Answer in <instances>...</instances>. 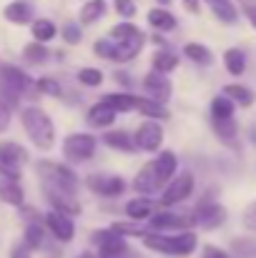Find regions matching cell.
I'll list each match as a JSON object with an SVG mask.
<instances>
[{"label": "cell", "instance_id": "52", "mask_svg": "<svg viewBox=\"0 0 256 258\" xmlns=\"http://www.w3.org/2000/svg\"><path fill=\"white\" fill-rule=\"evenodd\" d=\"M153 43H156V45H166V40H164L161 35H153Z\"/></svg>", "mask_w": 256, "mask_h": 258}, {"label": "cell", "instance_id": "9", "mask_svg": "<svg viewBox=\"0 0 256 258\" xmlns=\"http://www.w3.org/2000/svg\"><path fill=\"white\" fill-rule=\"evenodd\" d=\"M193 193V173L188 171H181L178 175H173L164 190V196L159 198L161 206H176L181 201H186L188 196Z\"/></svg>", "mask_w": 256, "mask_h": 258}, {"label": "cell", "instance_id": "32", "mask_svg": "<svg viewBox=\"0 0 256 258\" xmlns=\"http://www.w3.org/2000/svg\"><path fill=\"white\" fill-rule=\"evenodd\" d=\"M103 100L111 103L118 113H128V110H136L138 95H131V93H126V90H118V93H108Z\"/></svg>", "mask_w": 256, "mask_h": 258}, {"label": "cell", "instance_id": "21", "mask_svg": "<svg viewBox=\"0 0 256 258\" xmlns=\"http://www.w3.org/2000/svg\"><path fill=\"white\" fill-rule=\"evenodd\" d=\"M209 5V10L214 13L216 20L226 23V25H234L239 20V8L234 5V0H203Z\"/></svg>", "mask_w": 256, "mask_h": 258}, {"label": "cell", "instance_id": "43", "mask_svg": "<svg viewBox=\"0 0 256 258\" xmlns=\"http://www.w3.org/2000/svg\"><path fill=\"white\" fill-rule=\"evenodd\" d=\"M113 10L123 18V20H131L136 15V3L133 0H113Z\"/></svg>", "mask_w": 256, "mask_h": 258}, {"label": "cell", "instance_id": "38", "mask_svg": "<svg viewBox=\"0 0 256 258\" xmlns=\"http://www.w3.org/2000/svg\"><path fill=\"white\" fill-rule=\"evenodd\" d=\"M93 53L98 58H106V60H116V40L113 38H103V40H95L93 43Z\"/></svg>", "mask_w": 256, "mask_h": 258}, {"label": "cell", "instance_id": "16", "mask_svg": "<svg viewBox=\"0 0 256 258\" xmlns=\"http://www.w3.org/2000/svg\"><path fill=\"white\" fill-rule=\"evenodd\" d=\"M45 193H48V201L53 203L56 211L68 213V216H78L81 213V203L76 201V196H71V193H66V190H61L56 185H45Z\"/></svg>", "mask_w": 256, "mask_h": 258}, {"label": "cell", "instance_id": "29", "mask_svg": "<svg viewBox=\"0 0 256 258\" xmlns=\"http://www.w3.org/2000/svg\"><path fill=\"white\" fill-rule=\"evenodd\" d=\"M30 33H33V38H35L38 43H50V40L58 35V28H56L53 20H48V18H38V20H33Z\"/></svg>", "mask_w": 256, "mask_h": 258}, {"label": "cell", "instance_id": "42", "mask_svg": "<svg viewBox=\"0 0 256 258\" xmlns=\"http://www.w3.org/2000/svg\"><path fill=\"white\" fill-rule=\"evenodd\" d=\"M25 246L33 251V248H40L43 246V228L38 223H30L25 228Z\"/></svg>", "mask_w": 256, "mask_h": 258}, {"label": "cell", "instance_id": "25", "mask_svg": "<svg viewBox=\"0 0 256 258\" xmlns=\"http://www.w3.org/2000/svg\"><path fill=\"white\" fill-rule=\"evenodd\" d=\"M156 173H159V180H161V185L164 183H169L171 178L176 175V168H178V161H176V153L173 151H161L159 156H156Z\"/></svg>", "mask_w": 256, "mask_h": 258}, {"label": "cell", "instance_id": "35", "mask_svg": "<svg viewBox=\"0 0 256 258\" xmlns=\"http://www.w3.org/2000/svg\"><path fill=\"white\" fill-rule=\"evenodd\" d=\"M214 133L224 141V143H234V138L239 136V125L234 118H226V120H214Z\"/></svg>", "mask_w": 256, "mask_h": 258}, {"label": "cell", "instance_id": "12", "mask_svg": "<svg viewBox=\"0 0 256 258\" xmlns=\"http://www.w3.org/2000/svg\"><path fill=\"white\" fill-rule=\"evenodd\" d=\"M193 221H196L198 228H206V231L219 228V226L226 221V208H224L221 203L203 201V203L196 206V211H193Z\"/></svg>", "mask_w": 256, "mask_h": 258}, {"label": "cell", "instance_id": "7", "mask_svg": "<svg viewBox=\"0 0 256 258\" xmlns=\"http://www.w3.org/2000/svg\"><path fill=\"white\" fill-rule=\"evenodd\" d=\"M28 161V153L18 143H0V173L10 180L20 178V168Z\"/></svg>", "mask_w": 256, "mask_h": 258}, {"label": "cell", "instance_id": "1", "mask_svg": "<svg viewBox=\"0 0 256 258\" xmlns=\"http://www.w3.org/2000/svg\"><path fill=\"white\" fill-rule=\"evenodd\" d=\"M20 120H23V128H25V133L33 141L35 148L50 151L56 146V125H53V120H50V115L45 110L30 105L20 113Z\"/></svg>", "mask_w": 256, "mask_h": 258}, {"label": "cell", "instance_id": "26", "mask_svg": "<svg viewBox=\"0 0 256 258\" xmlns=\"http://www.w3.org/2000/svg\"><path fill=\"white\" fill-rule=\"evenodd\" d=\"M106 10H108L106 0H85L81 13H78V20H81V25H93L106 15Z\"/></svg>", "mask_w": 256, "mask_h": 258}, {"label": "cell", "instance_id": "45", "mask_svg": "<svg viewBox=\"0 0 256 258\" xmlns=\"http://www.w3.org/2000/svg\"><path fill=\"white\" fill-rule=\"evenodd\" d=\"M38 90L45 93V95H56V98L63 93V90H61V83L53 81V78H40V81H38Z\"/></svg>", "mask_w": 256, "mask_h": 258}, {"label": "cell", "instance_id": "22", "mask_svg": "<svg viewBox=\"0 0 256 258\" xmlns=\"http://www.w3.org/2000/svg\"><path fill=\"white\" fill-rule=\"evenodd\" d=\"M103 143H106L108 148H113V151H123V153H133V151H138L136 138H133L131 133H126V131H108V133L103 136Z\"/></svg>", "mask_w": 256, "mask_h": 258}, {"label": "cell", "instance_id": "33", "mask_svg": "<svg viewBox=\"0 0 256 258\" xmlns=\"http://www.w3.org/2000/svg\"><path fill=\"white\" fill-rule=\"evenodd\" d=\"M23 188L18 185V180H3L0 183V198L5 201V203H10V206H23Z\"/></svg>", "mask_w": 256, "mask_h": 258}, {"label": "cell", "instance_id": "19", "mask_svg": "<svg viewBox=\"0 0 256 258\" xmlns=\"http://www.w3.org/2000/svg\"><path fill=\"white\" fill-rule=\"evenodd\" d=\"M146 20H148V25H151L153 30H159V33H171V30L178 25L176 15L171 13L169 8H161V5L151 8L148 15H146Z\"/></svg>", "mask_w": 256, "mask_h": 258}, {"label": "cell", "instance_id": "39", "mask_svg": "<svg viewBox=\"0 0 256 258\" xmlns=\"http://www.w3.org/2000/svg\"><path fill=\"white\" fill-rule=\"evenodd\" d=\"M116 233H121V236H136V238H143L148 231L146 228H141V223L138 221H133V223H113L111 226Z\"/></svg>", "mask_w": 256, "mask_h": 258}, {"label": "cell", "instance_id": "10", "mask_svg": "<svg viewBox=\"0 0 256 258\" xmlns=\"http://www.w3.org/2000/svg\"><path fill=\"white\" fill-rule=\"evenodd\" d=\"M133 138H136V146H138V151L156 153V151L164 146V128H161V123H159V120L148 118V120H143V123L136 128Z\"/></svg>", "mask_w": 256, "mask_h": 258}, {"label": "cell", "instance_id": "53", "mask_svg": "<svg viewBox=\"0 0 256 258\" xmlns=\"http://www.w3.org/2000/svg\"><path fill=\"white\" fill-rule=\"evenodd\" d=\"M156 3H159L161 8H166V5H171V0H156Z\"/></svg>", "mask_w": 256, "mask_h": 258}, {"label": "cell", "instance_id": "3", "mask_svg": "<svg viewBox=\"0 0 256 258\" xmlns=\"http://www.w3.org/2000/svg\"><path fill=\"white\" fill-rule=\"evenodd\" d=\"M35 171L45 178L48 185H56V188H61V190L76 196V190H78V175L71 171L68 166L53 163V161H40V163L35 166Z\"/></svg>", "mask_w": 256, "mask_h": 258}, {"label": "cell", "instance_id": "55", "mask_svg": "<svg viewBox=\"0 0 256 258\" xmlns=\"http://www.w3.org/2000/svg\"><path fill=\"white\" fill-rule=\"evenodd\" d=\"M78 258H95V256H90V253H81Z\"/></svg>", "mask_w": 256, "mask_h": 258}, {"label": "cell", "instance_id": "31", "mask_svg": "<svg viewBox=\"0 0 256 258\" xmlns=\"http://www.w3.org/2000/svg\"><path fill=\"white\" fill-rule=\"evenodd\" d=\"M234 110H236V103L229 98V95H216L211 100V118L214 120H226V118H234Z\"/></svg>", "mask_w": 256, "mask_h": 258}, {"label": "cell", "instance_id": "54", "mask_svg": "<svg viewBox=\"0 0 256 258\" xmlns=\"http://www.w3.org/2000/svg\"><path fill=\"white\" fill-rule=\"evenodd\" d=\"M251 141H254V143H256V125H254V128H251Z\"/></svg>", "mask_w": 256, "mask_h": 258}, {"label": "cell", "instance_id": "36", "mask_svg": "<svg viewBox=\"0 0 256 258\" xmlns=\"http://www.w3.org/2000/svg\"><path fill=\"white\" fill-rule=\"evenodd\" d=\"M138 33H143V30H141L138 25H133L131 20H123V23L113 25L108 35H111V38H113L116 43H123V40H128V38H136Z\"/></svg>", "mask_w": 256, "mask_h": 258}, {"label": "cell", "instance_id": "41", "mask_svg": "<svg viewBox=\"0 0 256 258\" xmlns=\"http://www.w3.org/2000/svg\"><path fill=\"white\" fill-rule=\"evenodd\" d=\"M61 35H63V40H66L68 45H78V43L83 40V30H81L78 23H66L63 30H61Z\"/></svg>", "mask_w": 256, "mask_h": 258}, {"label": "cell", "instance_id": "44", "mask_svg": "<svg viewBox=\"0 0 256 258\" xmlns=\"http://www.w3.org/2000/svg\"><path fill=\"white\" fill-rule=\"evenodd\" d=\"M241 223H244V228H246V231L256 233V201H251V203H249V206L244 208Z\"/></svg>", "mask_w": 256, "mask_h": 258}, {"label": "cell", "instance_id": "15", "mask_svg": "<svg viewBox=\"0 0 256 258\" xmlns=\"http://www.w3.org/2000/svg\"><path fill=\"white\" fill-rule=\"evenodd\" d=\"M161 188V180H159V173H156V163L151 161V163H146L141 171L136 173V178H133V190L138 193V196H151V193H156Z\"/></svg>", "mask_w": 256, "mask_h": 258}, {"label": "cell", "instance_id": "37", "mask_svg": "<svg viewBox=\"0 0 256 258\" xmlns=\"http://www.w3.org/2000/svg\"><path fill=\"white\" fill-rule=\"evenodd\" d=\"M23 55H25L30 63H45V60H48V48H45V43L33 40V43H28V45L23 48Z\"/></svg>", "mask_w": 256, "mask_h": 258}, {"label": "cell", "instance_id": "23", "mask_svg": "<svg viewBox=\"0 0 256 258\" xmlns=\"http://www.w3.org/2000/svg\"><path fill=\"white\" fill-rule=\"evenodd\" d=\"M143 43H146V35H143V33H138L136 38H128V40H123V43H116V60H118V63L133 60V58L141 53Z\"/></svg>", "mask_w": 256, "mask_h": 258}, {"label": "cell", "instance_id": "6", "mask_svg": "<svg viewBox=\"0 0 256 258\" xmlns=\"http://www.w3.org/2000/svg\"><path fill=\"white\" fill-rule=\"evenodd\" d=\"M191 226H196L193 216L188 213H173V211H156L148 218V231H188Z\"/></svg>", "mask_w": 256, "mask_h": 258}, {"label": "cell", "instance_id": "14", "mask_svg": "<svg viewBox=\"0 0 256 258\" xmlns=\"http://www.w3.org/2000/svg\"><path fill=\"white\" fill-rule=\"evenodd\" d=\"M143 90H146V95L148 98H153V100H159V103H166L171 98V81L166 73H159V71H151L146 78H143Z\"/></svg>", "mask_w": 256, "mask_h": 258}, {"label": "cell", "instance_id": "24", "mask_svg": "<svg viewBox=\"0 0 256 258\" xmlns=\"http://www.w3.org/2000/svg\"><path fill=\"white\" fill-rule=\"evenodd\" d=\"M221 93H224V95H229L239 108H251V105H254V100H256L254 90H251L249 86H241V83H229V86L221 88Z\"/></svg>", "mask_w": 256, "mask_h": 258}, {"label": "cell", "instance_id": "51", "mask_svg": "<svg viewBox=\"0 0 256 258\" xmlns=\"http://www.w3.org/2000/svg\"><path fill=\"white\" fill-rule=\"evenodd\" d=\"M10 258H30V248H28V246H15Z\"/></svg>", "mask_w": 256, "mask_h": 258}, {"label": "cell", "instance_id": "20", "mask_svg": "<svg viewBox=\"0 0 256 258\" xmlns=\"http://www.w3.org/2000/svg\"><path fill=\"white\" fill-rule=\"evenodd\" d=\"M153 213H156V201H151L146 196H138V198H133V201L126 203V216L131 221H138L141 223V221H148Z\"/></svg>", "mask_w": 256, "mask_h": 258}, {"label": "cell", "instance_id": "5", "mask_svg": "<svg viewBox=\"0 0 256 258\" xmlns=\"http://www.w3.org/2000/svg\"><path fill=\"white\" fill-rule=\"evenodd\" d=\"M93 243L100 248V258H128L131 256L128 243L113 228H108V231H93Z\"/></svg>", "mask_w": 256, "mask_h": 258}, {"label": "cell", "instance_id": "4", "mask_svg": "<svg viewBox=\"0 0 256 258\" xmlns=\"http://www.w3.org/2000/svg\"><path fill=\"white\" fill-rule=\"evenodd\" d=\"M95 146H98L95 136H90V133H73V136H68L63 141V156L71 163H85V161L93 158Z\"/></svg>", "mask_w": 256, "mask_h": 258}, {"label": "cell", "instance_id": "2", "mask_svg": "<svg viewBox=\"0 0 256 258\" xmlns=\"http://www.w3.org/2000/svg\"><path fill=\"white\" fill-rule=\"evenodd\" d=\"M143 246L166 256H191L198 246V238L193 231H176V236H161L159 231H148L143 238Z\"/></svg>", "mask_w": 256, "mask_h": 258}, {"label": "cell", "instance_id": "11", "mask_svg": "<svg viewBox=\"0 0 256 258\" xmlns=\"http://www.w3.org/2000/svg\"><path fill=\"white\" fill-rule=\"evenodd\" d=\"M88 190L103 196V198H118L126 190V180L121 175H108V173H90L85 178Z\"/></svg>", "mask_w": 256, "mask_h": 258}, {"label": "cell", "instance_id": "34", "mask_svg": "<svg viewBox=\"0 0 256 258\" xmlns=\"http://www.w3.org/2000/svg\"><path fill=\"white\" fill-rule=\"evenodd\" d=\"M151 63H153V71H159V73H171V71L178 68V55L171 53V50H156V55L151 58Z\"/></svg>", "mask_w": 256, "mask_h": 258}, {"label": "cell", "instance_id": "8", "mask_svg": "<svg viewBox=\"0 0 256 258\" xmlns=\"http://www.w3.org/2000/svg\"><path fill=\"white\" fill-rule=\"evenodd\" d=\"M28 76L18 68V66H5L0 71V93L10 100V103H18L23 90L28 88Z\"/></svg>", "mask_w": 256, "mask_h": 258}, {"label": "cell", "instance_id": "40", "mask_svg": "<svg viewBox=\"0 0 256 258\" xmlns=\"http://www.w3.org/2000/svg\"><path fill=\"white\" fill-rule=\"evenodd\" d=\"M78 81L88 88H98L103 83V73H100L98 68H81V71H78Z\"/></svg>", "mask_w": 256, "mask_h": 258}, {"label": "cell", "instance_id": "17", "mask_svg": "<svg viewBox=\"0 0 256 258\" xmlns=\"http://www.w3.org/2000/svg\"><path fill=\"white\" fill-rule=\"evenodd\" d=\"M3 15H5V20H8V23L28 25V23H33V5H30L28 0H13V3H8V5H5Z\"/></svg>", "mask_w": 256, "mask_h": 258}, {"label": "cell", "instance_id": "28", "mask_svg": "<svg viewBox=\"0 0 256 258\" xmlns=\"http://www.w3.org/2000/svg\"><path fill=\"white\" fill-rule=\"evenodd\" d=\"M183 55H186L191 63H196V66H211V63H214V53H211V48H206L203 43H186V45H183Z\"/></svg>", "mask_w": 256, "mask_h": 258}, {"label": "cell", "instance_id": "47", "mask_svg": "<svg viewBox=\"0 0 256 258\" xmlns=\"http://www.w3.org/2000/svg\"><path fill=\"white\" fill-rule=\"evenodd\" d=\"M234 251H239V256H256V238H251V241H234Z\"/></svg>", "mask_w": 256, "mask_h": 258}, {"label": "cell", "instance_id": "49", "mask_svg": "<svg viewBox=\"0 0 256 258\" xmlns=\"http://www.w3.org/2000/svg\"><path fill=\"white\" fill-rule=\"evenodd\" d=\"M201 3H203V0H181V5H183L191 15H198V13H201Z\"/></svg>", "mask_w": 256, "mask_h": 258}, {"label": "cell", "instance_id": "27", "mask_svg": "<svg viewBox=\"0 0 256 258\" xmlns=\"http://www.w3.org/2000/svg\"><path fill=\"white\" fill-rule=\"evenodd\" d=\"M136 110H138L141 115H146V118H153V120H166V118H171L166 105L159 103V100H153V98H148V95H146V98H138Z\"/></svg>", "mask_w": 256, "mask_h": 258}, {"label": "cell", "instance_id": "30", "mask_svg": "<svg viewBox=\"0 0 256 258\" xmlns=\"http://www.w3.org/2000/svg\"><path fill=\"white\" fill-rule=\"evenodd\" d=\"M224 68L231 73V76H244V71H246V55H244V50H239V48H229L226 53H224Z\"/></svg>", "mask_w": 256, "mask_h": 258}, {"label": "cell", "instance_id": "48", "mask_svg": "<svg viewBox=\"0 0 256 258\" xmlns=\"http://www.w3.org/2000/svg\"><path fill=\"white\" fill-rule=\"evenodd\" d=\"M241 5H244V15L249 18L251 28L256 30V0H241Z\"/></svg>", "mask_w": 256, "mask_h": 258}, {"label": "cell", "instance_id": "50", "mask_svg": "<svg viewBox=\"0 0 256 258\" xmlns=\"http://www.w3.org/2000/svg\"><path fill=\"white\" fill-rule=\"evenodd\" d=\"M8 125H10V110L8 105L0 103V131H8Z\"/></svg>", "mask_w": 256, "mask_h": 258}, {"label": "cell", "instance_id": "46", "mask_svg": "<svg viewBox=\"0 0 256 258\" xmlns=\"http://www.w3.org/2000/svg\"><path fill=\"white\" fill-rule=\"evenodd\" d=\"M201 258H231V253L221 246H214V243H206L201 248Z\"/></svg>", "mask_w": 256, "mask_h": 258}, {"label": "cell", "instance_id": "18", "mask_svg": "<svg viewBox=\"0 0 256 258\" xmlns=\"http://www.w3.org/2000/svg\"><path fill=\"white\" fill-rule=\"evenodd\" d=\"M116 115H118V110H116L111 103L100 100V103L90 105V110H88V123L95 125V128H108V125L116 123Z\"/></svg>", "mask_w": 256, "mask_h": 258}, {"label": "cell", "instance_id": "13", "mask_svg": "<svg viewBox=\"0 0 256 258\" xmlns=\"http://www.w3.org/2000/svg\"><path fill=\"white\" fill-rule=\"evenodd\" d=\"M45 226H48V231H50V233H53L58 241H63V243H71V241H73V236H76L73 218H71L68 213L56 211V208L45 216Z\"/></svg>", "mask_w": 256, "mask_h": 258}]
</instances>
